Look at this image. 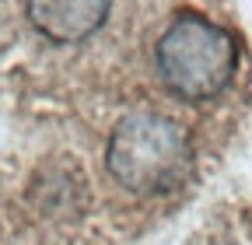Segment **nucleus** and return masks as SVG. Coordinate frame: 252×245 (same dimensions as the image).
Returning <instances> with one entry per match:
<instances>
[{
  "instance_id": "f257e3e1",
  "label": "nucleus",
  "mask_w": 252,
  "mask_h": 245,
  "mask_svg": "<svg viewBox=\"0 0 252 245\" xmlns=\"http://www.w3.org/2000/svg\"><path fill=\"white\" fill-rule=\"evenodd\" d=\"M105 168L126 193L161 196L186 182L193 168V140L168 116L130 112L109 133Z\"/></svg>"
},
{
  "instance_id": "f03ea898",
  "label": "nucleus",
  "mask_w": 252,
  "mask_h": 245,
  "mask_svg": "<svg viewBox=\"0 0 252 245\" xmlns=\"http://www.w3.org/2000/svg\"><path fill=\"white\" fill-rule=\"evenodd\" d=\"M154 63L165 88L186 102L220 95L238 67V42L224 25L200 11H179L158 39Z\"/></svg>"
},
{
  "instance_id": "7ed1b4c3",
  "label": "nucleus",
  "mask_w": 252,
  "mask_h": 245,
  "mask_svg": "<svg viewBox=\"0 0 252 245\" xmlns=\"http://www.w3.org/2000/svg\"><path fill=\"white\" fill-rule=\"evenodd\" d=\"M109 7L112 0H25L32 28L56 46H74L94 35L105 25Z\"/></svg>"
}]
</instances>
